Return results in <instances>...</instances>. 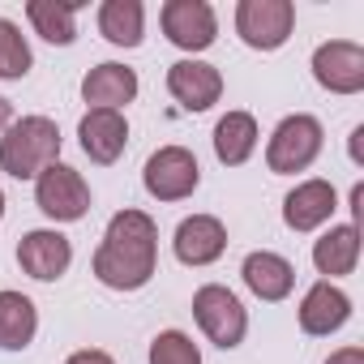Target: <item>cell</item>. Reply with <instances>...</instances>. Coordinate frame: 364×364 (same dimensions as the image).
<instances>
[{
  "mask_svg": "<svg viewBox=\"0 0 364 364\" xmlns=\"http://www.w3.org/2000/svg\"><path fill=\"white\" fill-rule=\"evenodd\" d=\"M159 262V228L141 210H120L95 253V279L112 291H137L150 283Z\"/></svg>",
  "mask_w": 364,
  "mask_h": 364,
  "instance_id": "6da1fadb",
  "label": "cell"
},
{
  "mask_svg": "<svg viewBox=\"0 0 364 364\" xmlns=\"http://www.w3.org/2000/svg\"><path fill=\"white\" fill-rule=\"evenodd\" d=\"M60 159V129L48 116H22L5 129L0 137V171H9L14 180H39Z\"/></svg>",
  "mask_w": 364,
  "mask_h": 364,
  "instance_id": "7a4b0ae2",
  "label": "cell"
},
{
  "mask_svg": "<svg viewBox=\"0 0 364 364\" xmlns=\"http://www.w3.org/2000/svg\"><path fill=\"white\" fill-rule=\"evenodd\" d=\"M321 146H326L321 120H313V116H287V120L270 133L266 167H270L274 176H296V171L313 167V159L321 154Z\"/></svg>",
  "mask_w": 364,
  "mask_h": 364,
  "instance_id": "3957f363",
  "label": "cell"
},
{
  "mask_svg": "<svg viewBox=\"0 0 364 364\" xmlns=\"http://www.w3.org/2000/svg\"><path fill=\"white\" fill-rule=\"evenodd\" d=\"M193 317H198L202 334H206L215 347L232 351V347H240V343H245L249 313H245V304H240L228 287H219V283L198 287V296H193Z\"/></svg>",
  "mask_w": 364,
  "mask_h": 364,
  "instance_id": "277c9868",
  "label": "cell"
},
{
  "mask_svg": "<svg viewBox=\"0 0 364 364\" xmlns=\"http://www.w3.org/2000/svg\"><path fill=\"white\" fill-rule=\"evenodd\" d=\"M291 26H296L291 0H240L236 5V35L257 52L283 48L291 39Z\"/></svg>",
  "mask_w": 364,
  "mask_h": 364,
  "instance_id": "5b68a950",
  "label": "cell"
},
{
  "mask_svg": "<svg viewBox=\"0 0 364 364\" xmlns=\"http://www.w3.org/2000/svg\"><path fill=\"white\" fill-rule=\"evenodd\" d=\"M35 206L56 223H77L90 210V185L69 163H52L35 180Z\"/></svg>",
  "mask_w": 364,
  "mask_h": 364,
  "instance_id": "8992f818",
  "label": "cell"
},
{
  "mask_svg": "<svg viewBox=\"0 0 364 364\" xmlns=\"http://www.w3.org/2000/svg\"><path fill=\"white\" fill-rule=\"evenodd\" d=\"M202 180V167L198 159L185 150V146H163L146 159V171H141V185L150 198L159 202H185Z\"/></svg>",
  "mask_w": 364,
  "mask_h": 364,
  "instance_id": "52a82bcc",
  "label": "cell"
},
{
  "mask_svg": "<svg viewBox=\"0 0 364 364\" xmlns=\"http://www.w3.org/2000/svg\"><path fill=\"white\" fill-rule=\"evenodd\" d=\"M163 35L185 52H206L219 35V18L206 0H167L163 5Z\"/></svg>",
  "mask_w": 364,
  "mask_h": 364,
  "instance_id": "ba28073f",
  "label": "cell"
},
{
  "mask_svg": "<svg viewBox=\"0 0 364 364\" xmlns=\"http://www.w3.org/2000/svg\"><path fill=\"white\" fill-rule=\"evenodd\" d=\"M313 77L330 95H360L364 90V48L347 39H330L313 52Z\"/></svg>",
  "mask_w": 364,
  "mask_h": 364,
  "instance_id": "9c48e42d",
  "label": "cell"
},
{
  "mask_svg": "<svg viewBox=\"0 0 364 364\" xmlns=\"http://www.w3.org/2000/svg\"><path fill=\"white\" fill-rule=\"evenodd\" d=\"M167 90H171V99H176L180 107L206 112V107L219 103L223 77H219V69L206 65V60H176V65L167 69Z\"/></svg>",
  "mask_w": 364,
  "mask_h": 364,
  "instance_id": "30bf717a",
  "label": "cell"
},
{
  "mask_svg": "<svg viewBox=\"0 0 364 364\" xmlns=\"http://www.w3.org/2000/svg\"><path fill=\"white\" fill-rule=\"evenodd\" d=\"M18 262H22V270H26L31 279H39V283H56V279L69 270V262H73V245H69L60 232L39 228V232H26V236H22V245H18Z\"/></svg>",
  "mask_w": 364,
  "mask_h": 364,
  "instance_id": "8fae6325",
  "label": "cell"
},
{
  "mask_svg": "<svg viewBox=\"0 0 364 364\" xmlns=\"http://www.w3.org/2000/svg\"><path fill=\"white\" fill-rule=\"evenodd\" d=\"M334 206H338V198H334L330 180H304V185H296L283 198V223L291 232H317L321 223H330Z\"/></svg>",
  "mask_w": 364,
  "mask_h": 364,
  "instance_id": "7c38bea8",
  "label": "cell"
},
{
  "mask_svg": "<svg viewBox=\"0 0 364 364\" xmlns=\"http://www.w3.org/2000/svg\"><path fill=\"white\" fill-rule=\"evenodd\" d=\"M176 257L185 262V266H210L223 257L228 249V228L215 219V215H193L176 228Z\"/></svg>",
  "mask_w": 364,
  "mask_h": 364,
  "instance_id": "4fadbf2b",
  "label": "cell"
},
{
  "mask_svg": "<svg viewBox=\"0 0 364 364\" xmlns=\"http://www.w3.org/2000/svg\"><path fill=\"white\" fill-rule=\"evenodd\" d=\"M82 99L90 103V112H120L124 103L137 99V73L129 65H95L82 82Z\"/></svg>",
  "mask_w": 364,
  "mask_h": 364,
  "instance_id": "5bb4252c",
  "label": "cell"
},
{
  "mask_svg": "<svg viewBox=\"0 0 364 364\" xmlns=\"http://www.w3.org/2000/svg\"><path fill=\"white\" fill-rule=\"evenodd\" d=\"M77 137H82V150L90 154V163L112 167L129 146V124L120 112H86L77 124Z\"/></svg>",
  "mask_w": 364,
  "mask_h": 364,
  "instance_id": "9a60e30c",
  "label": "cell"
},
{
  "mask_svg": "<svg viewBox=\"0 0 364 364\" xmlns=\"http://www.w3.org/2000/svg\"><path fill=\"white\" fill-rule=\"evenodd\" d=\"M347 317H351V300H347V291H338L330 279H321V283H313L309 287V296L300 300V330L304 334H334V330H343L347 326Z\"/></svg>",
  "mask_w": 364,
  "mask_h": 364,
  "instance_id": "2e32d148",
  "label": "cell"
},
{
  "mask_svg": "<svg viewBox=\"0 0 364 364\" xmlns=\"http://www.w3.org/2000/svg\"><path fill=\"white\" fill-rule=\"evenodd\" d=\"M240 274H245V283H249V291L257 296V300H287L291 296V287H296V266L287 262V257H279V253H249L245 257V266H240Z\"/></svg>",
  "mask_w": 364,
  "mask_h": 364,
  "instance_id": "e0dca14e",
  "label": "cell"
},
{
  "mask_svg": "<svg viewBox=\"0 0 364 364\" xmlns=\"http://www.w3.org/2000/svg\"><path fill=\"white\" fill-rule=\"evenodd\" d=\"M253 150H257V120L249 112H228L215 124V154H219V163L240 167V163H249Z\"/></svg>",
  "mask_w": 364,
  "mask_h": 364,
  "instance_id": "ac0fdd59",
  "label": "cell"
},
{
  "mask_svg": "<svg viewBox=\"0 0 364 364\" xmlns=\"http://www.w3.org/2000/svg\"><path fill=\"white\" fill-rule=\"evenodd\" d=\"M355 262H360V232H355V223L330 228V232L313 245V266H317L321 274H330V279L351 274Z\"/></svg>",
  "mask_w": 364,
  "mask_h": 364,
  "instance_id": "d6986e66",
  "label": "cell"
},
{
  "mask_svg": "<svg viewBox=\"0 0 364 364\" xmlns=\"http://www.w3.org/2000/svg\"><path fill=\"white\" fill-rule=\"evenodd\" d=\"M39 330V313L22 291H0V347L5 351H22L31 347Z\"/></svg>",
  "mask_w": 364,
  "mask_h": 364,
  "instance_id": "ffe728a7",
  "label": "cell"
},
{
  "mask_svg": "<svg viewBox=\"0 0 364 364\" xmlns=\"http://www.w3.org/2000/svg\"><path fill=\"white\" fill-rule=\"evenodd\" d=\"M99 31L116 48H137L141 43V31H146L141 0H107V5L99 9Z\"/></svg>",
  "mask_w": 364,
  "mask_h": 364,
  "instance_id": "44dd1931",
  "label": "cell"
},
{
  "mask_svg": "<svg viewBox=\"0 0 364 364\" xmlns=\"http://www.w3.org/2000/svg\"><path fill=\"white\" fill-rule=\"evenodd\" d=\"M73 14H77V5H56V0H31V5H26L31 26H35L48 43H60V48L77 39Z\"/></svg>",
  "mask_w": 364,
  "mask_h": 364,
  "instance_id": "7402d4cb",
  "label": "cell"
},
{
  "mask_svg": "<svg viewBox=\"0 0 364 364\" xmlns=\"http://www.w3.org/2000/svg\"><path fill=\"white\" fill-rule=\"evenodd\" d=\"M31 65H35V56H31V48H26V35H22L9 18H0V77H5V82H18V77L31 73Z\"/></svg>",
  "mask_w": 364,
  "mask_h": 364,
  "instance_id": "603a6c76",
  "label": "cell"
},
{
  "mask_svg": "<svg viewBox=\"0 0 364 364\" xmlns=\"http://www.w3.org/2000/svg\"><path fill=\"white\" fill-rule=\"evenodd\" d=\"M150 364H202V351L189 334L180 330H163L154 343H150Z\"/></svg>",
  "mask_w": 364,
  "mask_h": 364,
  "instance_id": "cb8c5ba5",
  "label": "cell"
},
{
  "mask_svg": "<svg viewBox=\"0 0 364 364\" xmlns=\"http://www.w3.org/2000/svg\"><path fill=\"white\" fill-rule=\"evenodd\" d=\"M65 364H116V360H112L107 351H90V347H86V351H73Z\"/></svg>",
  "mask_w": 364,
  "mask_h": 364,
  "instance_id": "d4e9b609",
  "label": "cell"
},
{
  "mask_svg": "<svg viewBox=\"0 0 364 364\" xmlns=\"http://www.w3.org/2000/svg\"><path fill=\"white\" fill-rule=\"evenodd\" d=\"M326 364H364V351H360V347H343V351H334Z\"/></svg>",
  "mask_w": 364,
  "mask_h": 364,
  "instance_id": "484cf974",
  "label": "cell"
},
{
  "mask_svg": "<svg viewBox=\"0 0 364 364\" xmlns=\"http://www.w3.org/2000/svg\"><path fill=\"white\" fill-rule=\"evenodd\" d=\"M9 116H14V107H9V99H0V129H9Z\"/></svg>",
  "mask_w": 364,
  "mask_h": 364,
  "instance_id": "4316f807",
  "label": "cell"
},
{
  "mask_svg": "<svg viewBox=\"0 0 364 364\" xmlns=\"http://www.w3.org/2000/svg\"><path fill=\"white\" fill-rule=\"evenodd\" d=\"M0 219H5V193H0Z\"/></svg>",
  "mask_w": 364,
  "mask_h": 364,
  "instance_id": "83f0119b",
  "label": "cell"
}]
</instances>
